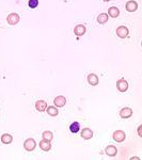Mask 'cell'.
I'll return each mask as SVG.
<instances>
[{
  "instance_id": "cell-15",
  "label": "cell",
  "mask_w": 142,
  "mask_h": 160,
  "mask_svg": "<svg viewBox=\"0 0 142 160\" xmlns=\"http://www.w3.org/2000/svg\"><path fill=\"white\" fill-rule=\"evenodd\" d=\"M45 111L50 117H57V115L59 114V110L57 109V107H53V106H48Z\"/></svg>"
},
{
  "instance_id": "cell-8",
  "label": "cell",
  "mask_w": 142,
  "mask_h": 160,
  "mask_svg": "<svg viewBox=\"0 0 142 160\" xmlns=\"http://www.w3.org/2000/svg\"><path fill=\"white\" fill-rule=\"evenodd\" d=\"M40 148L44 152H48V150H52V144H50V141L43 139L42 141H40Z\"/></svg>"
},
{
  "instance_id": "cell-10",
  "label": "cell",
  "mask_w": 142,
  "mask_h": 160,
  "mask_svg": "<svg viewBox=\"0 0 142 160\" xmlns=\"http://www.w3.org/2000/svg\"><path fill=\"white\" fill-rule=\"evenodd\" d=\"M125 8H126V10L128 11V12H135V11H137V9H138V3H137L136 1H134V0H129V1L126 2Z\"/></svg>"
},
{
  "instance_id": "cell-20",
  "label": "cell",
  "mask_w": 142,
  "mask_h": 160,
  "mask_svg": "<svg viewBox=\"0 0 142 160\" xmlns=\"http://www.w3.org/2000/svg\"><path fill=\"white\" fill-rule=\"evenodd\" d=\"M42 137H43V139H46V140H48V141H52L53 139V133L49 130H46L42 133Z\"/></svg>"
},
{
  "instance_id": "cell-9",
  "label": "cell",
  "mask_w": 142,
  "mask_h": 160,
  "mask_svg": "<svg viewBox=\"0 0 142 160\" xmlns=\"http://www.w3.org/2000/svg\"><path fill=\"white\" fill-rule=\"evenodd\" d=\"M98 82H99V79L96 74H89V75H88V83H89L90 85L95 87V85L98 84Z\"/></svg>"
},
{
  "instance_id": "cell-17",
  "label": "cell",
  "mask_w": 142,
  "mask_h": 160,
  "mask_svg": "<svg viewBox=\"0 0 142 160\" xmlns=\"http://www.w3.org/2000/svg\"><path fill=\"white\" fill-rule=\"evenodd\" d=\"M13 141V137L10 133H3L1 136V142L3 144H11Z\"/></svg>"
},
{
  "instance_id": "cell-7",
  "label": "cell",
  "mask_w": 142,
  "mask_h": 160,
  "mask_svg": "<svg viewBox=\"0 0 142 160\" xmlns=\"http://www.w3.org/2000/svg\"><path fill=\"white\" fill-rule=\"evenodd\" d=\"M53 104L57 108H61V107H64L65 104H66V98L62 95H59L57 96L55 99H53Z\"/></svg>"
},
{
  "instance_id": "cell-12",
  "label": "cell",
  "mask_w": 142,
  "mask_h": 160,
  "mask_svg": "<svg viewBox=\"0 0 142 160\" xmlns=\"http://www.w3.org/2000/svg\"><path fill=\"white\" fill-rule=\"evenodd\" d=\"M86 31H87V29H86V26H83V25H77L74 28V33L77 36H82L86 33Z\"/></svg>"
},
{
  "instance_id": "cell-11",
  "label": "cell",
  "mask_w": 142,
  "mask_h": 160,
  "mask_svg": "<svg viewBox=\"0 0 142 160\" xmlns=\"http://www.w3.org/2000/svg\"><path fill=\"white\" fill-rule=\"evenodd\" d=\"M105 153H106L108 156L115 157L116 156V154H118V150H116L115 145H108V146L105 148Z\"/></svg>"
},
{
  "instance_id": "cell-16",
  "label": "cell",
  "mask_w": 142,
  "mask_h": 160,
  "mask_svg": "<svg viewBox=\"0 0 142 160\" xmlns=\"http://www.w3.org/2000/svg\"><path fill=\"white\" fill-rule=\"evenodd\" d=\"M108 15L112 18H116L119 15H120V10H119L116 6H111V8H109V10H108Z\"/></svg>"
},
{
  "instance_id": "cell-14",
  "label": "cell",
  "mask_w": 142,
  "mask_h": 160,
  "mask_svg": "<svg viewBox=\"0 0 142 160\" xmlns=\"http://www.w3.org/2000/svg\"><path fill=\"white\" fill-rule=\"evenodd\" d=\"M81 137L85 140H90L93 137V131L90 128H83L82 131H81Z\"/></svg>"
},
{
  "instance_id": "cell-19",
  "label": "cell",
  "mask_w": 142,
  "mask_h": 160,
  "mask_svg": "<svg viewBox=\"0 0 142 160\" xmlns=\"http://www.w3.org/2000/svg\"><path fill=\"white\" fill-rule=\"evenodd\" d=\"M69 130L72 131L73 133H77L79 130H80V125H79L78 122H74L71 124V126H69Z\"/></svg>"
},
{
  "instance_id": "cell-6",
  "label": "cell",
  "mask_w": 142,
  "mask_h": 160,
  "mask_svg": "<svg viewBox=\"0 0 142 160\" xmlns=\"http://www.w3.org/2000/svg\"><path fill=\"white\" fill-rule=\"evenodd\" d=\"M132 115V108H129V107H124V108L121 109L120 111V117H122V119H128Z\"/></svg>"
},
{
  "instance_id": "cell-3",
  "label": "cell",
  "mask_w": 142,
  "mask_h": 160,
  "mask_svg": "<svg viewBox=\"0 0 142 160\" xmlns=\"http://www.w3.org/2000/svg\"><path fill=\"white\" fill-rule=\"evenodd\" d=\"M115 32H116V35H118L120 39L127 38V36H128V33H129L128 28L125 27V26H119L118 28H116Z\"/></svg>"
},
{
  "instance_id": "cell-23",
  "label": "cell",
  "mask_w": 142,
  "mask_h": 160,
  "mask_svg": "<svg viewBox=\"0 0 142 160\" xmlns=\"http://www.w3.org/2000/svg\"><path fill=\"white\" fill-rule=\"evenodd\" d=\"M105 2H109V1H111V0H104Z\"/></svg>"
},
{
  "instance_id": "cell-13",
  "label": "cell",
  "mask_w": 142,
  "mask_h": 160,
  "mask_svg": "<svg viewBox=\"0 0 142 160\" xmlns=\"http://www.w3.org/2000/svg\"><path fill=\"white\" fill-rule=\"evenodd\" d=\"M47 108V103L45 101H38L36 103V109L39 112H44Z\"/></svg>"
},
{
  "instance_id": "cell-2",
  "label": "cell",
  "mask_w": 142,
  "mask_h": 160,
  "mask_svg": "<svg viewBox=\"0 0 142 160\" xmlns=\"http://www.w3.org/2000/svg\"><path fill=\"white\" fill-rule=\"evenodd\" d=\"M36 142L34 139L29 138L24 142V148L27 152H32V150H36Z\"/></svg>"
},
{
  "instance_id": "cell-18",
  "label": "cell",
  "mask_w": 142,
  "mask_h": 160,
  "mask_svg": "<svg viewBox=\"0 0 142 160\" xmlns=\"http://www.w3.org/2000/svg\"><path fill=\"white\" fill-rule=\"evenodd\" d=\"M108 14L106 13H101L98 16H97V23L101 25H104L106 24L107 22H108Z\"/></svg>"
},
{
  "instance_id": "cell-4",
  "label": "cell",
  "mask_w": 142,
  "mask_h": 160,
  "mask_svg": "<svg viewBox=\"0 0 142 160\" xmlns=\"http://www.w3.org/2000/svg\"><path fill=\"white\" fill-rule=\"evenodd\" d=\"M112 138L115 142L121 143L126 139V134H125V133L123 130H115L112 134Z\"/></svg>"
},
{
  "instance_id": "cell-22",
  "label": "cell",
  "mask_w": 142,
  "mask_h": 160,
  "mask_svg": "<svg viewBox=\"0 0 142 160\" xmlns=\"http://www.w3.org/2000/svg\"><path fill=\"white\" fill-rule=\"evenodd\" d=\"M138 134L139 137H142V125H139L138 127Z\"/></svg>"
},
{
  "instance_id": "cell-1",
  "label": "cell",
  "mask_w": 142,
  "mask_h": 160,
  "mask_svg": "<svg viewBox=\"0 0 142 160\" xmlns=\"http://www.w3.org/2000/svg\"><path fill=\"white\" fill-rule=\"evenodd\" d=\"M19 15H18L17 13H10L8 15V17H6V22H8L9 25H11V26H15V25H17L18 23H19Z\"/></svg>"
},
{
  "instance_id": "cell-21",
  "label": "cell",
  "mask_w": 142,
  "mask_h": 160,
  "mask_svg": "<svg viewBox=\"0 0 142 160\" xmlns=\"http://www.w3.org/2000/svg\"><path fill=\"white\" fill-rule=\"evenodd\" d=\"M39 6V0H29L28 1V6L30 9H36Z\"/></svg>"
},
{
  "instance_id": "cell-5",
  "label": "cell",
  "mask_w": 142,
  "mask_h": 160,
  "mask_svg": "<svg viewBox=\"0 0 142 160\" xmlns=\"http://www.w3.org/2000/svg\"><path fill=\"white\" fill-rule=\"evenodd\" d=\"M116 89L120 92H126L128 90V82L125 79H119L116 81Z\"/></svg>"
}]
</instances>
